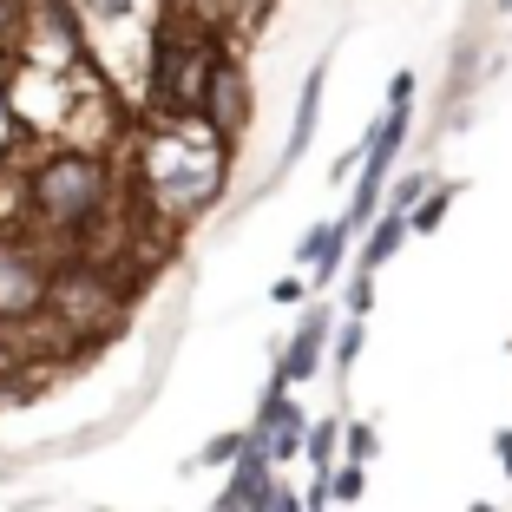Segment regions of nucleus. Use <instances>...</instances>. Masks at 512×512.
Segmentation results:
<instances>
[{"mask_svg":"<svg viewBox=\"0 0 512 512\" xmlns=\"http://www.w3.org/2000/svg\"><path fill=\"white\" fill-rule=\"evenodd\" d=\"M322 348H329V309H309L302 329H296V342L276 355V375H283V381H316Z\"/></svg>","mask_w":512,"mask_h":512,"instance_id":"0eeeda50","label":"nucleus"},{"mask_svg":"<svg viewBox=\"0 0 512 512\" xmlns=\"http://www.w3.org/2000/svg\"><path fill=\"white\" fill-rule=\"evenodd\" d=\"M335 434H342V421H316L309 434H302V453H309V467H316V473L335 467Z\"/></svg>","mask_w":512,"mask_h":512,"instance_id":"f8f14e48","label":"nucleus"},{"mask_svg":"<svg viewBox=\"0 0 512 512\" xmlns=\"http://www.w3.org/2000/svg\"><path fill=\"white\" fill-rule=\"evenodd\" d=\"M368 486V467L362 460H348V467H329V506H355Z\"/></svg>","mask_w":512,"mask_h":512,"instance_id":"ddd939ff","label":"nucleus"},{"mask_svg":"<svg viewBox=\"0 0 512 512\" xmlns=\"http://www.w3.org/2000/svg\"><path fill=\"white\" fill-rule=\"evenodd\" d=\"M355 355H362V316H348V322H342V342H335V368L348 375V368H355Z\"/></svg>","mask_w":512,"mask_h":512,"instance_id":"2eb2a0df","label":"nucleus"},{"mask_svg":"<svg viewBox=\"0 0 512 512\" xmlns=\"http://www.w3.org/2000/svg\"><path fill=\"white\" fill-rule=\"evenodd\" d=\"M263 512H302V499L289 493L283 480H270V493H263Z\"/></svg>","mask_w":512,"mask_h":512,"instance_id":"6ab92c4d","label":"nucleus"},{"mask_svg":"<svg viewBox=\"0 0 512 512\" xmlns=\"http://www.w3.org/2000/svg\"><path fill=\"white\" fill-rule=\"evenodd\" d=\"M368 309H375V276H355V289H348V316H368Z\"/></svg>","mask_w":512,"mask_h":512,"instance_id":"a211bd4d","label":"nucleus"},{"mask_svg":"<svg viewBox=\"0 0 512 512\" xmlns=\"http://www.w3.org/2000/svg\"><path fill=\"white\" fill-rule=\"evenodd\" d=\"M138 0H73V14H86V20H125Z\"/></svg>","mask_w":512,"mask_h":512,"instance_id":"f3484780","label":"nucleus"},{"mask_svg":"<svg viewBox=\"0 0 512 512\" xmlns=\"http://www.w3.org/2000/svg\"><path fill=\"white\" fill-rule=\"evenodd\" d=\"M493 447H499V467H506V480H512V427H506V434L493 440Z\"/></svg>","mask_w":512,"mask_h":512,"instance_id":"5701e85b","label":"nucleus"},{"mask_svg":"<svg viewBox=\"0 0 512 512\" xmlns=\"http://www.w3.org/2000/svg\"><path fill=\"white\" fill-rule=\"evenodd\" d=\"M322 79H329V73H322V66H316V73H309V79H302V99H296V132H289L283 171L296 165L302 151H309V138H316V119H322Z\"/></svg>","mask_w":512,"mask_h":512,"instance_id":"6e6552de","label":"nucleus"},{"mask_svg":"<svg viewBox=\"0 0 512 512\" xmlns=\"http://www.w3.org/2000/svg\"><path fill=\"white\" fill-rule=\"evenodd\" d=\"M407 145V106H388L375 119V132H368V151H362V184H355V197H348V211H342V224L348 230H362L368 217L381 211V184H388V171H394V151Z\"/></svg>","mask_w":512,"mask_h":512,"instance_id":"20e7f679","label":"nucleus"},{"mask_svg":"<svg viewBox=\"0 0 512 512\" xmlns=\"http://www.w3.org/2000/svg\"><path fill=\"white\" fill-rule=\"evenodd\" d=\"M197 119H204V132H211V138H224V145H237V138H243V119H250V79H243L237 53H224V60H217Z\"/></svg>","mask_w":512,"mask_h":512,"instance_id":"39448f33","label":"nucleus"},{"mask_svg":"<svg viewBox=\"0 0 512 512\" xmlns=\"http://www.w3.org/2000/svg\"><path fill=\"white\" fill-rule=\"evenodd\" d=\"M270 480H276V467L263 460V447H256V440H243V453L230 460V486H224V499H217L211 512H243V506H256V499L270 493Z\"/></svg>","mask_w":512,"mask_h":512,"instance_id":"423d86ee","label":"nucleus"},{"mask_svg":"<svg viewBox=\"0 0 512 512\" xmlns=\"http://www.w3.org/2000/svg\"><path fill=\"white\" fill-rule=\"evenodd\" d=\"M355 243V230L348 224H322V243L316 256H309V270H316V283H335V270H342V250Z\"/></svg>","mask_w":512,"mask_h":512,"instance_id":"9d476101","label":"nucleus"},{"mask_svg":"<svg viewBox=\"0 0 512 512\" xmlns=\"http://www.w3.org/2000/svg\"><path fill=\"white\" fill-rule=\"evenodd\" d=\"M302 296H309V289H302V276H283V283L270 289V302H302Z\"/></svg>","mask_w":512,"mask_h":512,"instance_id":"4be33fe9","label":"nucleus"},{"mask_svg":"<svg viewBox=\"0 0 512 512\" xmlns=\"http://www.w3.org/2000/svg\"><path fill=\"white\" fill-rule=\"evenodd\" d=\"M119 204V171H112L106 151L92 145H53L33 158L27 184H20V211L27 230L60 250H79L92 230L106 224V211Z\"/></svg>","mask_w":512,"mask_h":512,"instance_id":"f257e3e1","label":"nucleus"},{"mask_svg":"<svg viewBox=\"0 0 512 512\" xmlns=\"http://www.w3.org/2000/svg\"><path fill=\"white\" fill-rule=\"evenodd\" d=\"M375 453H381L375 427H368V421H348V460H362V467H368V460H375Z\"/></svg>","mask_w":512,"mask_h":512,"instance_id":"dca6fc26","label":"nucleus"},{"mask_svg":"<svg viewBox=\"0 0 512 512\" xmlns=\"http://www.w3.org/2000/svg\"><path fill=\"white\" fill-rule=\"evenodd\" d=\"M453 197H460V191H453V184H427V191H421V204L407 211V230H434L440 217L453 211Z\"/></svg>","mask_w":512,"mask_h":512,"instance_id":"9b49d317","label":"nucleus"},{"mask_svg":"<svg viewBox=\"0 0 512 512\" xmlns=\"http://www.w3.org/2000/svg\"><path fill=\"white\" fill-rule=\"evenodd\" d=\"M53 263H60V250H53L46 237H33L27 224L0 230V329H20V322L46 316Z\"/></svg>","mask_w":512,"mask_h":512,"instance_id":"7ed1b4c3","label":"nucleus"},{"mask_svg":"<svg viewBox=\"0 0 512 512\" xmlns=\"http://www.w3.org/2000/svg\"><path fill=\"white\" fill-rule=\"evenodd\" d=\"M230 145L204 132V119H171L145 138V158H138V197L151 211H165L171 224L191 211H204L224 184Z\"/></svg>","mask_w":512,"mask_h":512,"instance_id":"f03ea898","label":"nucleus"},{"mask_svg":"<svg viewBox=\"0 0 512 512\" xmlns=\"http://www.w3.org/2000/svg\"><path fill=\"white\" fill-rule=\"evenodd\" d=\"M14 27H20V0H0V53L14 46Z\"/></svg>","mask_w":512,"mask_h":512,"instance_id":"aec40b11","label":"nucleus"},{"mask_svg":"<svg viewBox=\"0 0 512 512\" xmlns=\"http://www.w3.org/2000/svg\"><path fill=\"white\" fill-rule=\"evenodd\" d=\"M368 224H375V237L362 243V270L375 276L381 263H388V256H394V250H401V243H407V211H394V204H388V211H375V217H368Z\"/></svg>","mask_w":512,"mask_h":512,"instance_id":"1a4fd4ad","label":"nucleus"},{"mask_svg":"<svg viewBox=\"0 0 512 512\" xmlns=\"http://www.w3.org/2000/svg\"><path fill=\"white\" fill-rule=\"evenodd\" d=\"M499 7H506V14H512V0H499Z\"/></svg>","mask_w":512,"mask_h":512,"instance_id":"b1692460","label":"nucleus"},{"mask_svg":"<svg viewBox=\"0 0 512 512\" xmlns=\"http://www.w3.org/2000/svg\"><path fill=\"white\" fill-rule=\"evenodd\" d=\"M427 184H434V178H407L401 191H394V211H414V204H421V191H427Z\"/></svg>","mask_w":512,"mask_h":512,"instance_id":"412c9836","label":"nucleus"},{"mask_svg":"<svg viewBox=\"0 0 512 512\" xmlns=\"http://www.w3.org/2000/svg\"><path fill=\"white\" fill-rule=\"evenodd\" d=\"M243 440H250V434H217L211 447L197 453V467H230V460H237V453H243Z\"/></svg>","mask_w":512,"mask_h":512,"instance_id":"4468645a","label":"nucleus"},{"mask_svg":"<svg viewBox=\"0 0 512 512\" xmlns=\"http://www.w3.org/2000/svg\"><path fill=\"white\" fill-rule=\"evenodd\" d=\"M329 512H348V506H329Z\"/></svg>","mask_w":512,"mask_h":512,"instance_id":"393cba45","label":"nucleus"}]
</instances>
